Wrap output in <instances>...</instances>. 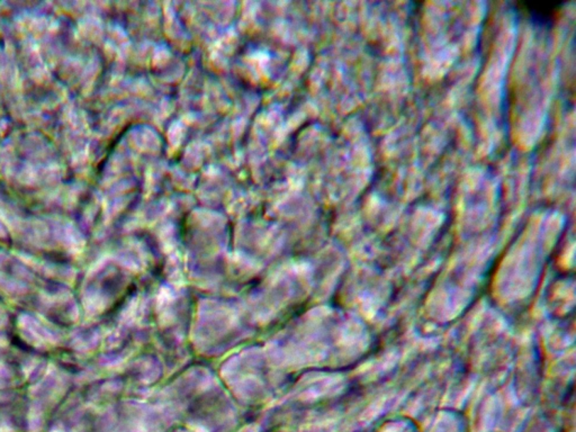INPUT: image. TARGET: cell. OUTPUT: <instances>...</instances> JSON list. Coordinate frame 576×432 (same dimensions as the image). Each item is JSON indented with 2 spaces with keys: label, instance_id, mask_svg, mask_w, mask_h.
<instances>
[{
  "label": "cell",
  "instance_id": "6da1fadb",
  "mask_svg": "<svg viewBox=\"0 0 576 432\" xmlns=\"http://www.w3.org/2000/svg\"><path fill=\"white\" fill-rule=\"evenodd\" d=\"M519 11L525 16L541 19L549 22L550 18H556L562 9V3H520Z\"/></svg>",
  "mask_w": 576,
  "mask_h": 432
}]
</instances>
